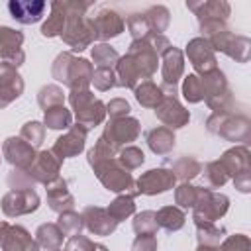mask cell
Here are the masks:
<instances>
[{
    "label": "cell",
    "instance_id": "6da1fadb",
    "mask_svg": "<svg viewBox=\"0 0 251 251\" xmlns=\"http://www.w3.org/2000/svg\"><path fill=\"white\" fill-rule=\"evenodd\" d=\"M175 182L173 173L165 171V169H157V171H149L147 175H143L139 178V190L147 192V194H155V192H163L167 188H171Z\"/></svg>",
    "mask_w": 251,
    "mask_h": 251
},
{
    "label": "cell",
    "instance_id": "7a4b0ae2",
    "mask_svg": "<svg viewBox=\"0 0 251 251\" xmlns=\"http://www.w3.org/2000/svg\"><path fill=\"white\" fill-rule=\"evenodd\" d=\"M37 196L35 192H10L4 198V212L8 216H16V214H24V212H31L37 208Z\"/></svg>",
    "mask_w": 251,
    "mask_h": 251
},
{
    "label": "cell",
    "instance_id": "3957f363",
    "mask_svg": "<svg viewBox=\"0 0 251 251\" xmlns=\"http://www.w3.org/2000/svg\"><path fill=\"white\" fill-rule=\"evenodd\" d=\"M84 137H86V131H84V129H78V127L73 129L67 137H61V139L57 141L55 153H59L61 159L78 153V151L82 149V145H84Z\"/></svg>",
    "mask_w": 251,
    "mask_h": 251
},
{
    "label": "cell",
    "instance_id": "277c9868",
    "mask_svg": "<svg viewBox=\"0 0 251 251\" xmlns=\"http://www.w3.org/2000/svg\"><path fill=\"white\" fill-rule=\"evenodd\" d=\"M84 216H86V220H88L90 231H96V233H110V231L116 227V220H108V218H106V212L100 210V208H88Z\"/></svg>",
    "mask_w": 251,
    "mask_h": 251
},
{
    "label": "cell",
    "instance_id": "5b68a950",
    "mask_svg": "<svg viewBox=\"0 0 251 251\" xmlns=\"http://www.w3.org/2000/svg\"><path fill=\"white\" fill-rule=\"evenodd\" d=\"M4 151H6L8 159L12 163H18V165H27L33 159L31 149L25 147L24 143H20V139H8V143L4 145Z\"/></svg>",
    "mask_w": 251,
    "mask_h": 251
},
{
    "label": "cell",
    "instance_id": "8992f818",
    "mask_svg": "<svg viewBox=\"0 0 251 251\" xmlns=\"http://www.w3.org/2000/svg\"><path fill=\"white\" fill-rule=\"evenodd\" d=\"M173 143H175V137L167 129H153V131H149V145H151L153 151L165 153V151L171 149Z\"/></svg>",
    "mask_w": 251,
    "mask_h": 251
},
{
    "label": "cell",
    "instance_id": "52a82bcc",
    "mask_svg": "<svg viewBox=\"0 0 251 251\" xmlns=\"http://www.w3.org/2000/svg\"><path fill=\"white\" fill-rule=\"evenodd\" d=\"M155 218H157L159 224H161L163 227H167V229H178V227L182 226V222H184L182 212L176 210V208H163Z\"/></svg>",
    "mask_w": 251,
    "mask_h": 251
},
{
    "label": "cell",
    "instance_id": "ba28073f",
    "mask_svg": "<svg viewBox=\"0 0 251 251\" xmlns=\"http://www.w3.org/2000/svg\"><path fill=\"white\" fill-rule=\"evenodd\" d=\"M45 122L49 127L59 129V127H67L71 124V114L65 108H53V110H45Z\"/></svg>",
    "mask_w": 251,
    "mask_h": 251
},
{
    "label": "cell",
    "instance_id": "9c48e42d",
    "mask_svg": "<svg viewBox=\"0 0 251 251\" xmlns=\"http://www.w3.org/2000/svg\"><path fill=\"white\" fill-rule=\"evenodd\" d=\"M110 212L114 214L116 222H120V218H124V216H129V214L133 212V202H131V198H118V200L110 206Z\"/></svg>",
    "mask_w": 251,
    "mask_h": 251
},
{
    "label": "cell",
    "instance_id": "30bf717a",
    "mask_svg": "<svg viewBox=\"0 0 251 251\" xmlns=\"http://www.w3.org/2000/svg\"><path fill=\"white\" fill-rule=\"evenodd\" d=\"M155 96L161 98L159 88H155L153 84H143L141 88H137V100H139L141 104H145V106H155V104H157V102H155Z\"/></svg>",
    "mask_w": 251,
    "mask_h": 251
},
{
    "label": "cell",
    "instance_id": "8fae6325",
    "mask_svg": "<svg viewBox=\"0 0 251 251\" xmlns=\"http://www.w3.org/2000/svg\"><path fill=\"white\" fill-rule=\"evenodd\" d=\"M67 251H106L102 245H94L84 237H73L67 245Z\"/></svg>",
    "mask_w": 251,
    "mask_h": 251
},
{
    "label": "cell",
    "instance_id": "7c38bea8",
    "mask_svg": "<svg viewBox=\"0 0 251 251\" xmlns=\"http://www.w3.org/2000/svg\"><path fill=\"white\" fill-rule=\"evenodd\" d=\"M153 218H155V214H151V212H143V214H139L137 216V220H135V231H141V233H151L153 229H155V226H157V222H153Z\"/></svg>",
    "mask_w": 251,
    "mask_h": 251
},
{
    "label": "cell",
    "instance_id": "4fadbf2b",
    "mask_svg": "<svg viewBox=\"0 0 251 251\" xmlns=\"http://www.w3.org/2000/svg\"><path fill=\"white\" fill-rule=\"evenodd\" d=\"M122 157H124V163H127V167H137L139 163H143V153L139 149H135V147L126 149L122 153Z\"/></svg>",
    "mask_w": 251,
    "mask_h": 251
},
{
    "label": "cell",
    "instance_id": "5bb4252c",
    "mask_svg": "<svg viewBox=\"0 0 251 251\" xmlns=\"http://www.w3.org/2000/svg\"><path fill=\"white\" fill-rule=\"evenodd\" d=\"M176 200L182 206H192V186H186V184L180 186L176 192Z\"/></svg>",
    "mask_w": 251,
    "mask_h": 251
},
{
    "label": "cell",
    "instance_id": "9a60e30c",
    "mask_svg": "<svg viewBox=\"0 0 251 251\" xmlns=\"http://www.w3.org/2000/svg\"><path fill=\"white\" fill-rule=\"evenodd\" d=\"M24 135H29L33 143H39L43 133H41V127H39V124H37V122H33V124H27V126L24 127Z\"/></svg>",
    "mask_w": 251,
    "mask_h": 251
},
{
    "label": "cell",
    "instance_id": "2e32d148",
    "mask_svg": "<svg viewBox=\"0 0 251 251\" xmlns=\"http://www.w3.org/2000/svg\"><path fill=\"white\" fill-rule=\"evenodd\" d=\"M61 220H65V226H61V227H63V231H76V229H80V218H76V216L69 214V216L61 218Z\"/></svg>",
    "mask_w": 251,
    "mask_h": 251
},
{
    "label": "cell",
    "instance_id": "e0dca14e",
    "mask_svg": "<svg viewBox=\"0 0 251 251\" xmlns=\"http://www.w3.org/2000/svg\"><path fill=\"white\" fill-rule=\"evenodd\" d=\"M135 251H153L155 249V241L151 237H139L133 245Z\"/></svg>",
    "mask_w": 251,
    "mask_h": 251
}]
</instances>
